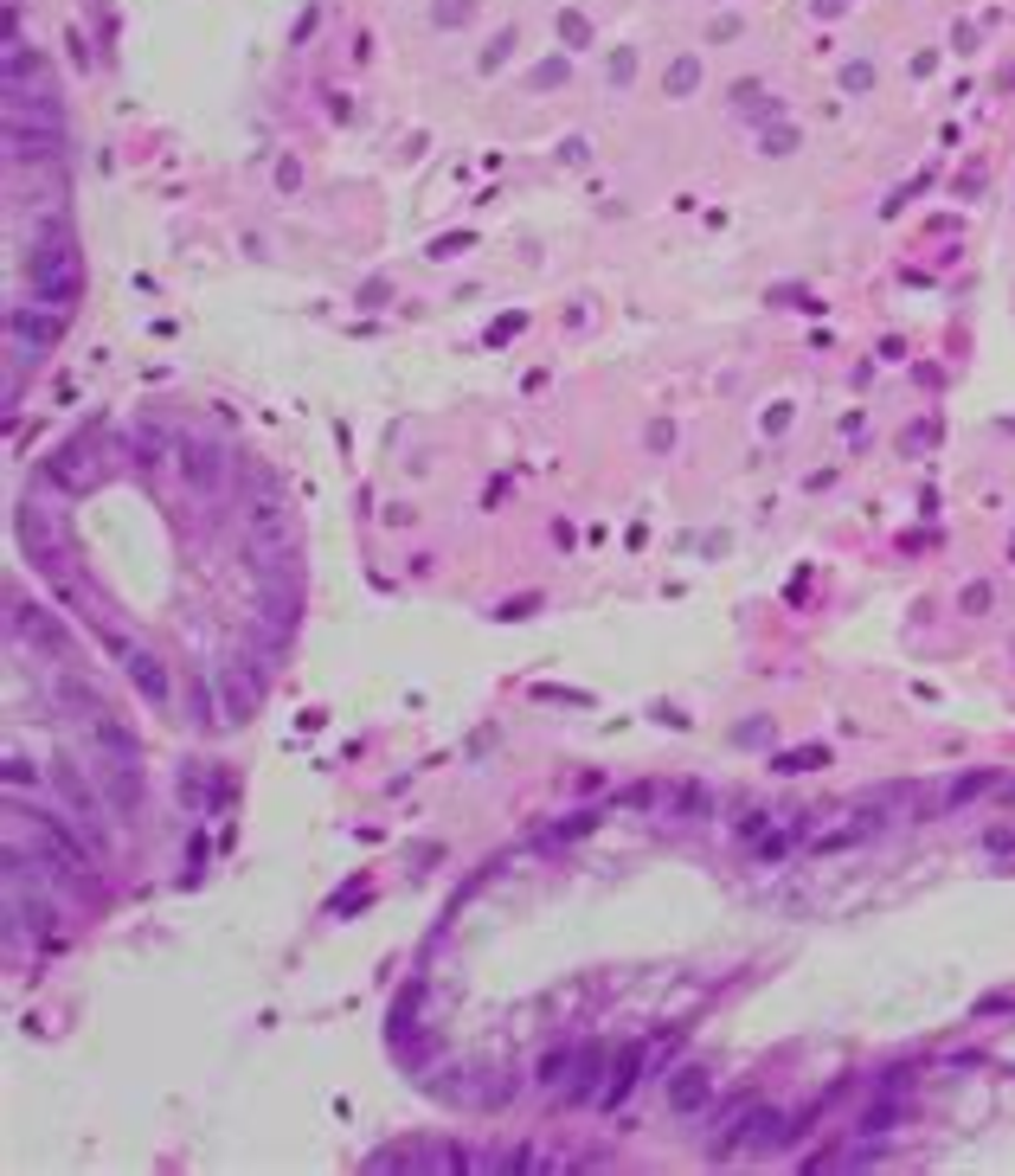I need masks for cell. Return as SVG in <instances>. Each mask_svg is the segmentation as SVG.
<instances>
[{"mask_svg":"<svg viewBox=\"0 0 1015 1176\" xmlns=\"http://www.w3.org/2000/svg\"><path fill=\"white\" fill-rule=\"evenodd\" d=\"M20 547L32 553V566H40V573H52V579L71 573V527H65L52 508H40V502L20 508Z\"/></svg>","mask_w":1015,"mask_h":1176,"instance_id":"3957f363","label":"cell"},{"mask_svg":"<svg viewBox=\"0 0 1015 1176\" xmlns=\"http://www.w3.org/2000/svg\"><path fill=\"white\" fill-rule=\"evenodd\" d=\"M109 650H117V662L129 669V681H135V689H142L148 701H155V707L174 695V689H168V669H161V656H155V650H142V643H129V636H109Z\"/></svg>","mask_w":1015,"mask_h":1176,"instance_id":"277c9868","label":"cell"},{"mask_svg":"<svg viewBox=\"0 0 1015 1176\" xmlns=\"http://www.w3.org/2000/svg\"><path fill=\"white\" fill-rule=\"evenodd\" d=\"M32 296H46L52 309H65V302L84 296V257H78V245L65 239V225L46 245H32Z\"/></svg>","mask_w":1015,"mask_h":1176,"instance_id":"7a4b0ae2","label":"cell"},{"mask_svg":"<svg viewBox=\"0 0 1015 1176\" xmlns=\"http://www.w3.org/2000/svg\"><path fill=\"white\" fill-rule=\"evenodd\" d=\"M84 758H91V778L109 798V810L129 817L142 804V752H135V740H129V727L117 714H103V720L84 727Z\"/></svg>","mask_w":1015,"mask_h":1176,"instance_id":"6da1fadb","label":"cell"},{"mask_svg":"<svg viewBox=\"0 0 1015 1176\" xmlns=\"http://www.w3.org/2000/svg\"><path fill=\"white\" fill-rule=\"evenodd\" d=\"M186 476H194L200 489H219L225 482V450H212V444H194V450H186V464H180Z\"/></svg>","mask_w":1015,"mask_h":1176,"instance_id":"9c48e42d","label":"cell"},{"mask_svg":"<svg viewBox=\"0 0 1015 1176\" xmlns=\"http://www.w3.org/2000/svg\"><path fill=\"white\" fill-rule=\"evenodd\" d=\"M688 84H694V58H682V65L668 71V91H688Z\"/></svg>","mask_w":1015,"mask_h":1176,"instance_id":"8fae6325","label":"cell"},{"mask_svg":"<svg viewBox=\"0 0 1015 1176\" xmlns=\"http://www.w3.org/2000/svg\"><path fill=\"white\" fill-rule=\"evenodd\" d=\"M219 681H225V720H251V707H257V681H251V675L238 681V656H225V675H219Z\"/></svg>","mask_w":1015,"mask_h":1176,"instance_id":"ba28073f","label":"cell"},{"mask_svg":"<svg viewBox=\"0 0 1015 1176\" xmlns=\"http://www.w3.org/2000/svg\"><path fill=\"white\" fill-rule=\"evenodd\" d=\"M14 618H20V630H26L32 643H40V650H46V656H65V650H71V636H65V630L52 624V611H32V604H20V611H14Z\"/></svg>","mask_w":1015,"mask_h":1176,"instance_id":"52a82bcc","label":"cell"},{"mask_svg":"<svg viewBox=\"0 0 1015 1176\" xmlns=\"http://www.w3.org/2000/svg\"><path fill=\"white\" fill-rule=\"evenodd\" d=\"M52 476H58L65 489H91V482H97V450H91V444H65L58 464H52Z\"/></svg>","mask_w":1015,"mask_h":1176,"instance_id":"8992f818","label":"cell"},{"mask_svg":"<svg viewBox=\"0 0 1015 1176\" xmlns=\"http://www.w3.org/2000/svg\"><path fill=\"white\" fill-rule=\"evenodd\" d=\"M701 1099H707V1074H701V1068H682V1074H675V1086H668V1106H675V1112H694Z\"/></svg>","mask_w":1015,"mask_h":1176,"instance_id":"30bf717a","label":"cell"},{"mask_svg":"<svg viewBox=\"0 0 1015 1176\" xmlns=\"http://www.w3.org/2000/svg\"><path fill=\"white\" fill-rule=\"evenodd\" d=\"M52 778H58V791H65V804H71V817H78V823H71V829H78V836H91V843H103V810H97V798H91V784L78 778V766H71V758H58V766H52Z\"/></svg>","mask_w":1015,"mask_h":1176,"instance_id":"5b68a950","label":"cell"}]
</instances>
